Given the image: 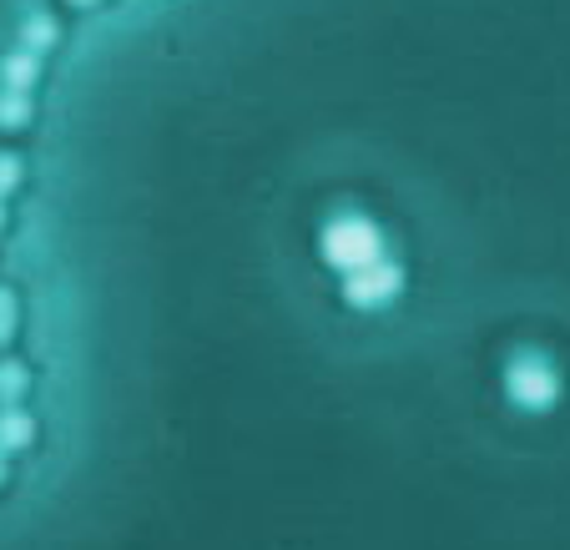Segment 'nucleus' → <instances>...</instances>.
<instances>
[{"label": "nucleus", "instance_id": "f257e3e1", "mask_svg": "<svg viewBox=\"0 0 570 550\" xmlns=\"http://www.w3.org/2000/svg\"><path fill=\"white\" fill-rule=\"evenodd\" d=\"M500 384H505V400L530 414L556 410L560 394H566V374H560V364L546 348H515L505 359V369H500Z\"/></svg>", "mask_w": 570, "mask_h": 550}, {"label": "nucleus", "instance_id": "f03ea898", "mask_svg": "<svg viewBox=\"0 0 570 550\" xmlns=\"http://www.w3.org/2000/svg\"><path fill=\"white\" fill-rule=\"evenodd\" d=\"M318 253H323V263H328V268H338L348 278V273H358V268H368V263L389 258V253H384V227H379L374 217H364V213H338V217H328V223H323Z\"/></svg>", "mask_w": 570, "mask_h": 550}, {"label": "nucleus", "instance_id": "7ed1b4c3", "mask_svg": "<svg viewBox=\"0 0 570 550\" xmlns=\"http://www.w3.org/2000/svg\"><path fill=\"white\" fill-rule=\"evenodd\" d=\"M399 288H404L399 258H379V263H368V268H358L344 278V298L354 303V308H384L389 298H399Z\"/></svg>", "mask_w": 570, "mask_h": 550}, {"label": "nucleus", "instance_id": "20e7f679", "mask_svg": "<svg viewBox=\"0 0 570 550\" xmlns=\"http://www.w3.org/2000/svg\"><path fill=\"white\" fill-rule=\"evenodd\" d=\"M36 76H41V56L36 51H11L6 61H0V81H6V91H31Z\"/></svg>", "mask_w": 570, "mask_h": 550}, {"label": "nucleus", "instance_id": "39448f33", "mask_svg": "<svg viewBox=\"0 0 570 550\" xmlns=\"http://www.w3.org/2000/svg\"><path fill=\"white\" fill-rule=\"evenodd\" d=\"M51 41H56V21H51V16H31V21H21V51L41 56Z\"/></svg>", "mask_w": 570, "mask_h": 550}, {"label": "nucleus", "instance_id": "423d86ee", "mask_svg": "<svg viewBox=\"0 0 570 550\" xmlns=\"http://www.w3.org/2000/svg\"><path fill=\"white\" fill-rule=\"evenodd\" d=\"M0 121H6V127L31 121V91H0Z\"/></svg>", "mask_w": 570, "mask_h": 550}, {"label": "nucleus", "instance_id": "0eeeda50", "mask_svg": "<svg viewBox=\"0 0 570 550\" xmlns=\"http://www.w3.org/2000/svg\"><path fill=\"white\" fill-rule=\"evenodd\" d=\"M16 173H21V163H16L11 151H0V193H6V187H16Z\"/></svg>", "mask_w": 570, "mask_h": 550}, {"label": "nucleus", "instance_id": "6e6552de", "mask_svg": "<svg viewBox=\"0 0 570 550\" xmlns=\"http://www.w3.org/2000/svg\"><path fill=\"white\" fill-rule=\"evenodd\" d=\"M76 6H87V0H76Z\"/></svg>", "mask_w": 570, "mask_h": 550}]
</instances>
